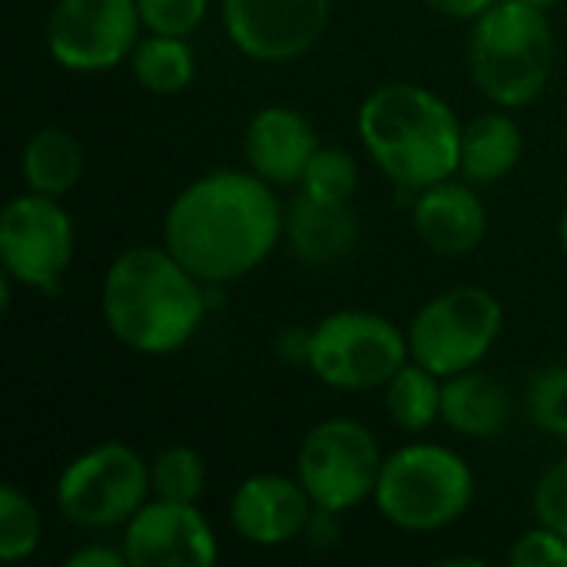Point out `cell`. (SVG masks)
<instances>
[{
  "label": "cell",
  "mask_w": 567,
  "mask_h": 567,
  "mask_svg": "<svg viewBox=\"0 0 567 567\" xmlns=\"http://www.w3.org/2000/svg\"><path fill=\"white\" fill-rule=\"evenodd\" d=\"M286 206L252 169H213L166 209L163 246L206 286L256 272L279 246Z\"/></svg>",
  "instance_id": "obj_1"
},
{
  "label": "cell",
  "mask_w": 567,
  "mask_h": 567,
  "mask_svg": "<svg viewBox=\"0 0 567 567\" xmlns=\"http://www.w3.org/2000/svg\"><path fill=\"white\" fill-rule=\"evenodd\" d=\"M209 289L166 246H133L110 262L100 309L120 346L140 355H173L199 332Z\"/></svg>",
  "instance_id": "obj_2"
},
{
  "label": "cell",
  "mask_w": 567,
  "mask_h": 567,
  "mask_svg": "<svg viewBox=\"0 0 567 567\" xmlns=\"http://www.w3.org/2000/svg\"><path fill=\"white\" fill-rule=\"evenodd\" d=\"M359 140L395 189L452 179L462 159V123L429 86L395 80L375 86L355 116Z\"/></svg>",
  "instance_id": "obj_3"
},
{
  "label": "cell",
  "mask_w": 567,
  "mask_h": 567,
  "mask_svg": "<svg viewBox=\"0 0 567 567\" xmlns=\"http://www.w3.org/2000/svg\"><path fill=\"white\" fill-rule=\"evenodd\" d=\"M558 60L548 10L525 0H498L468 33L472 83L502 110L532 106L551 83Z\"/></svg>",
  "instance_id": "obj_4"
},
{
  "label": "cell",
  "mask_w": 567,
  "mask_h": 567,
  "mask_svg": "<svg viewBox=\"0 0 567 567\" xmlns=\"http://www.w3.org/2000/svg\"><path fill=\"white\" fill-rule=\"evenodd\" d=\"M379 515L399 532L432 535L472 508L475 472L472 465L439 442H409L385 455L375 485Z\"/></svg>",
  "instance_id": "obj_5"
},
{
  "label": "cell",
  "mask_w": 567,
  "mask_h": 567,
  "mask_svg": "<svg viewBox=\"0 0 567 567\" xmlns=\"http://www.w3.org/2000/svg\"><path fill=\"white\" fill-rule=\"evenodd\" d=\"M409 359V336L379 312L342 309L312 326L309 372L336 392L385 389Z\"/></svg>",
  "instance_id": "obj_6"
},
{
  "label": "cell",
  "mask_w": 567,
  "mask_h": 567,
  "mask_svg": "<svg viewBox=\"0 0 567 567\" xmlns=\"http://www.w3.org/2000/svg\"><path fill=\"white\" fill-rule=\"evenodd\" d=\"M505 329V309L482 286H455L432 296L409 322L412 362L449 379L478 369Z\"/></svg>",
  "instance_id": "obj_7"
},
{
  "label": "cell",
  "mask_w": 567,
  "mask_h": 567,
  "mask_svg": "<svg viewBox=\"0 0 567 567\" xmlns=\"http://www.w3.org/2000/svg\"><path fill=\"white\" fill-rule=\"evenodd\" d=\"M150 495V462L126 442H100L80 452L56 478L60 515L86 532L123 528Z\"/></svg>",
  "instance_id": "obj_8"
},
{
  "label": "cell",
  "mask_w": 567,
  "mask_h": 567,
  "mask_svg": "<svg viewBox=\"0 0 567 567\" xmlns=\"http://www.w3.org/2000/svg\"><path fill=\"white\" fill-rule=\"evenodd\" d=\"M382 462L385 455L375 435L362 422L336 415L312 425L302 439L296 478L309 492L312 505L346 515L375 495Z\"/></svg>",
  "instance_id": "obj_9"
},
{
  "label": "cell",
  "mask_w": 567,
  "mask_h": 567,
  "mask_svg": "<svg viewBox=\"0 0 567 567\" xmlns=\"http://www.w3.org/2000/svg\"><path fill=\"white\" fill-rule=\"evenodd\" d=\"M76 256V229L56 196L23 193L0 216V262L20 286L56 296Z\"/></svg>",
  "instance_id": "obj_10"
},
{
  "label": "cell",
  "mask_w": 567,
  "mask_h": 567,
  "mask_svg": "<svg viewBox=\"0 0 567 567\" xmlns=\"http://www.w3.org/2000/svg\"><path fill=\"white\" fill-rule=\"evenodd\" d=\"M140 30L136 0H56L43 40L66 73H106L130 63Z\"/></svg>",
  "instance_id": "obj_11"
},
{
  "label": "cell",
  "mask_w": 567,
  "mask_h": 567,
  "mask_svg": "<svg viewBox=\"0 0 567 567\" xmlns=\"http://www.w3.org/2000/svg\"><path fill=\"white\" fill-rule=\"evenodd\" d=\"M223 30L229 43L259 63H289L306 56L332 20V0H223Z\"/></svg>",
  "instance_id": "obj_12"
},
{
  "label": "cell",
  "mask_w": 567,
  "mask_h": 567,
  "mask_svg": "<svg viewBox=\"0 0 567 567\" xmlns=\"http://www.w3.org/2000/svg\"><path fill=\"white\" fill-rule=\"evenodd\" d=\"M130 567H209L219 558V538L206 515L186 502H146L123 525Z\"/></svg>",
  "instance_id": "obj_13"
},
{
  "label": "cell",
  "mask_w": 567,
  "mask_h": 567,
  "mask_svg": "<svg viewBox=\"0 0 567 567\" xmlns=\"http://www.w3.org/2000/svg\"><path fill=\"white\" fill-rule=\"evenodd\" d=\"M312 498L299 478L289 475H252L229 498L233 532L256 548H282L302 538V528L312 515Z\"/></svg>",
  "instance_id": "obj_14"
},
{
  "label": "cell",
  "mask_w": 567,
  "mask_h": 567,
  "mask_svg": "<svg viewBox=\"0 0 567 567\" xmlns=\"http://www.w3.org/2000/svg\"><path fill=\"white\" fill-rule=\"evenodd\" d=\"M319 133L312 120L296 106H262L243 136L246 166L272 186H299L309 159L319 150Z\"/></svg>",
  "instance_id": "obj_15"
},
{
  "label": "cell",
  "mask_w": 567,
  "mask_h": 567,
  "mask_svg": "<svg viewBox=\"0 0 567 567\" xmlns=\"http://www.w3.org/2000/svg\"><path fill=\"white\" fill-rule=\"evenodd\" d=\"M409 213H412L415 236L435 256H449V259L468 256L472 249L482 246L488 233V209L468 179L465 183L442 179L419 189Z\"/></svg>",
  "instance_id": "obj_16"
},
{
  "label": "cell",
  "mask_w": 567,
  "mask_h": 567,
  "mask_svg": "<svg viewBox=\"0 0 567 567\" xmlns=\"http://www.w3.org/2000/svg\"><path fill=\"white\" fill-rule=\"evenodd\" d=\"M359 216L352 203H326L309 193H296L286 206L282 239L306 266H332L359 249Z\"/></svg>",
  "instance_id": "obj_17"
},
{
  "label": "cell",
  "mask_w": 567,
  "mask_h": 567,
  "mask_svg": "<svg viewBox=\"0 0 567 567\" xmlns=\"http://www.w3.org/2000/svg\"><path fill=\"white\" fill-rule=\"evenodd\" d=\"M442 422L462 439H498L512 422V395L482 369L449 375L442 382Z\"/></svg>",
  "instance_id": "obj_18"
},
{
  "label": "cell",
  "mask_w": 567,
  "mask_h": 567,
  "mask_svg": "<svg viewBox=\"0 0 567 567\" xmlns=\"http://www.w3.org/2000/svg\"><path fill=\"white\" fill-rule=\"evenodd\" d=\"M525 153V133L508 116V110H492L465 123L462 130V159L458 173L475 186H492L512 176Z\"/></svg>",
  "instance_id": "obj_19"
},
{
  "label": "cell",
  "mask_w": 567,
  "mask_h": 567,
  "mask_svg": "<svg viewBox=\"0 0 567 567\" xmlns=\"http://www.w3.org/2000/svg\"><path fill=\"white\" fill-rule=\"evenodd\" d=\"M20 176L27 189L43 196H66L83 179V146L63 126H40L20 153Z\"/></svg>",
  "instance_id": "obj_20"
},
{
  "label": "cell",
  "mask_w": 567,
  "mask_h": 567,
  "mask_svg": "<svg viewBox=\"0 0 567 567\" xmlns=\"http://www.w3.org/2000/svg\"><path fill=\"white\" fill-rule=\"evenodd\" d=\"M130 70L146 93L176 96L196 76V53L186 43V37L146 33V37H140V43L130 56Z\"/></svg>",
  "instance_id": "obj_21"
},
{
  "label": "cell",
  "mask_w": 567,
  "mask_h": 567,
  "mask_svg": "<svg viewBox=\"0 0 567 567\" xmlns=\"http://www.w3.org/2000/svg\"><path fill=\"white\" fill-rule=\"evenodd\" d=\"M442 375L409 359L385 385V412L392 425L419 435L442 422Z\"/></svg>",
  "instance_id": "obj_22"
},
{
  "label": "cell",
  "mask_w": 567,
  "mask_h": 567,
  "mask_svg": "<svg viewBox=\"0 0 567 567\" xmlns=\"http://www.w3.org/2000/svg\"><path fill=\"white\" fill-rule=\"evenodd\" d=\"M150 485L153 498L196 505L206 488V462L196 449L169 445L150 462Z\"/></svg>",
  "instance_id": "obj_23"
},
{
  "label": "cell",
  "mask_w": 567,
  "mask_h": 567,
  "mask_svg": "<svg viewBox=\"0 0 567 567\" xmlns=\"http://www.w3.org/2000/svg\"><path fill=\"white\" fill-rule=\"evenodd\" d=\"M43 538V518L40 508L27 492L17 485L0 488V558L7 565L30 558L40 548Z\"/></svg>",
  "instance_id": "obj_24"
},
{
  "label": "cell",
  "mask_w": 567,
  "mask_h": 567,
  "mask_svg": "<svg viewBox=\"0 0 567 567\" xmlns=\"http://www.w3.org/2000/svg\"><path fill=\"white\" fill-rule=\"evenodd\" d=\"M299 189L326 203H352L359 189V163L339 146H319L302 173Z\"/></svg>",
  "instance_id": "obj_25"
},
{
  "label": "cell",
  "mask_w": 567,
  "mask_h": 567,
  "mask_svg": "<svg viewBox=\"0 0 567 567\" xmlns=\"http://www.w3.org/2000/svg\"><path fill=\"white\" fill-rule=\"evenodd\" d=\"M525 409L535 429L555 439H567V362L548 365L532 379Z\"/></svg>",
  "instance_id": "obj_26"
},
{
  "label": "cell",
  "mask_w": 567,
  "mask_h": 567,
  "mask_svg": "<svg viewBox=\"0 0 567 567\" xmlns=\"http://www.w3.org/2000/svg\"><path fill=\"white\" fill-rule=\"evenodd\" d=\"M140 20L150 33L189 37L203 27L209 0H136Z\"/></svg>",
  "instance_id": "obj_27"
},
{
  "label": "cell",
  "mask_w": 567,
  "mask_h": 567,
  "mask_svg": "<svg viewBox=\"0 0 567 567\" xmlns=\"http://www.w3.org/2000/svg\"><path fill=\"white\" fill-rule=\"evenodd\" d=\"M508 561L515 567H567V538L538 522L515 538Z\"/></svg>",
  "instance_id": "obj_28"
},
{
  "label": "cell",
  "mask_w": 567,
  "mask_h": 567,
  "mask_svg": "<svg viewBox=\"0 0 567 567\" xmlns=\"http://www.w3.org/2000/svg\"><path fill=\"white\" fill-rule=\"evenodd\" d=\"M532 508H535V518L548 528H555L558 535L567 538V458L551 465L538 485H535V495H532Z\"/></svg>",
  "instance_id": "obj_29"
},
{
  "label": "cell",
  "mask_w": 567,
  "mask_h": 567,
  "mask_svg": "<svg viewBox=\"0 0 567 567\" xmlns=\"http://www.w3.org/2000/svg\"><path fill=\"white\" fill-rule=\"evenodd\" d=\"M302 542L309 551H332L342 542V512L316 505L306 528H302Z\"/></svg>",
  "instance_id": "obj_30"
},
{
  "label": "cell",
  "mask_w": 567,
  "mask_h": 567,
  "mask_svg": "<svg viewBox=\"0 0 567 567\" xmlns=\"http://www.w3.org/2000/svg\"><path fill=\"white\" fill-rule=\"evenodd\" d=\"M309 349H312V329H302V326H289L276 339V355L286 365H306L309 369Z\"/></svg>",
  "instance_id": "obj_31"
},
{
  "label": "cell",
  "mask_w": 567,
  "mask_h": 567,
  "mask_svg": "<svg viewBox=\"0 0 567 567\" xmlns=\"http://www.w3.org/2000/svg\"><path fill=\"white\" fill-rule=\"evenodd\" d=\"M66 567H130V561H126L123 545L120 548H110V545H83V548H76L66 558Z\"/></svg>",
  "instance_id": "obj_32"
},
{
  "label": "cell",
  "mask_w": 567,
  "mask_h": 567,
  "mask_svg": "<svg viewBox=\"0 0 567 567\" xmlns=\"http://www.w3.org/2000/svg\"><path fill=\"white\" fill-rule=\"evenodd\" d=\"M498 0H425V7H432L439 17H449V20H478Z\"/></svg>",
  "instance_id": "obj_33"
},
{
  "label": "cell",
  "mask_w": 567,
  "mask_h": 567,
  "mask_svg": "<svg viewBox=\"0 0 567 567\" xmlns=\"http://www.w3.org/2000/svg\"><path fill=\"white\" fill-rule=\"evenodd\" d=\"M485 567V561H482V558H458V555H455V558H445V561H442V567Z\"/></svg>",
  "instance_id": "obj_34"
},
{
  "label": "cell",
  "mask_w": 567,
  "mask_h": 567,
  "mask_svg": "<svg viewBox=\"0 0 567 567\" xmlns=\"http://www.w3.org/2000/svg\"><path fill=\"white\" fill-rule=\"evenodd\" d=\"M558 239H561V249H565V256H567V206H565V216H561V226H558Z\"/></svg>",
  "instance_id": "obj_35"
},
{
  "label": "cell",
  "mask_w": 567,
  "mask_h": 567,
  "mask_svg": "<svg viewBox=\"0 0 567 567\" xmlns=\"http://www.w3.org/2000/svg\"><path fill=\"white\" fill-rule=\"evenodd\" d=\"M525 3H532V7H542V10H551V7H558L561 0H525Z\"/></svg>",
  "instance_id": "obj_36"
}]
</instances>
